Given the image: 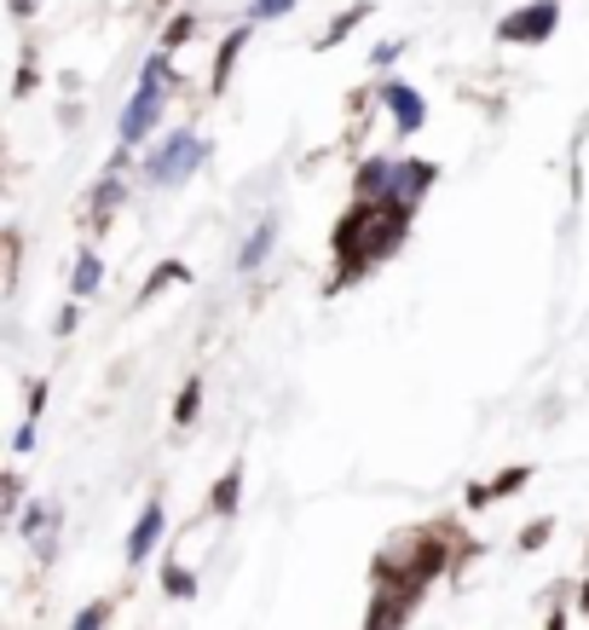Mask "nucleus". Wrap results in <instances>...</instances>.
Returning a JSON list of instances; mask_svg holds the SVG:
<instances>
[{"label": "nucleus", "instance_id": "2eb2a0df", "mask_svg": "<svg viewBox=\"0 0 589 630\" xmlns=\"http://www.w3.org/2000/svg\"><path fill=\"white\" fill-rule=\"evenodd\" d=\"M550 538H555V515H538V521H526V526H520L515 550H520V556H532V550H543Z\"/></svg>", "mask_w": 589, "mask_h": 630}, {"label": "nucleus", "instance_id": "423d86ee", "mask_svg": "<svg viewBox=\"0 0 589 630\" xmlns=\"http://www.w3.org/2000/svg\"><path fill=\"white\" fill-rule=\"evenodd\" d=\"M416 614V596H399V591H376L370 596V614H364V630H404V619Z\"/></svg>", "mask_w": 589, "mask_h": 630}, {"label": "nucleus", "instance_id": "0eeeda50", "mask_svg": "<svg viewBox=\"0 0 589 630\" xmlns=\"http://www.w3.org/2000/svg\"><path fill=\"white\" fill-rule=\"evenodd\" d=\"M434 179H439V162H399V174H393V197H399V202H411V209H422V197L434 191Z\"/></svg>", "mask_w": 589, "mask_h": 630}, {"label": "nucleus", "instance_id": "6ab92c4d", "mask_svg": "<svg viewBox=\"0 0 589 630\" xmlns=\"http://www.w3.org/2000/svg\"><path fill=\"white\" fill-rule=\"evenodd\" d=\"M197 35V12H179V18H168V30H162V47H186V40Z\"/></svg>", "mask_w": 589, "mask_h": 630}, {"label": "nucleus", "instance_id": "6e6552de", "mask_svg": "<svg viewBox=\"0 0 589 630\" xmlns=\"http://www.w3.org/2000/svg\"><path fill=\"white\" fill-rule=\"evenodd\" d=\"M526 480H532V469H526V463H515V469H497L492 480L469 486V510H485V503H497V498H515Z\"/></svg>", "mask_w": 589, "mask_h": 630}, {"label": "nucleus", "instance_id": "f257e3e1", "mask_svg": "<svg viewBox=\"0 0 589 630\" xmlns=\"http://www.w3.org/2000/svg\"><path fill=\"white\" fill-rule=\"evenodd\" d=\"M179 88L174 70H168V58H151L145 75H139V93L128 98V110H121V151H133V145H145L151 128H156V116L162 105H168V93Z\"/></svg>", "mask_w": 589, "mask_h": 630}, {"label": "nucleus", "instance_id": "9d476101", "mask_svg": "<svg viewBox=\"0 0 589 630\" xmlns=\"http://www.w3.org/2000/svg\"><path fill=\"white\" fill-rule=\"evenodd\" d=\"M156 538H162V503H145V515H139L133 533H128V561L139 567V561L156 550Z\"/></svg>", "mask_w": 589, "mask_h": 630}, {"label": "nucleus", "instance_id": "39448f33", "mask_svg": "<svg viewBox=\"0 0 589 630\" xmlns=\"http://www.w3.org/2000/svg\"><path fill=\"white\" fill-rule=\"evenodd\" d=\"M393 174H399V162H388V156H364L358 168H353V202H381V197H393Z\"/></svg>", "mask_w": 589, "mask_h": 630}, {"label": "nucleus", "instance_id": "4468645a", "mask_svg": "<svg viewBox=\"0 0 589 630\" xmlns=\"http://www.w3.org/2000/svg\"><path fill=\"white\" fill-rule=\"evenodd\" d=\"M272 237H278V220H260V232H255L249 243H243V255H237V267H243V272H255V267H260V260H267V255H272Z\"/></svg>", "mask_w": 589, "mask_h": 630}, {"label": "nucleus", "instance_id": "a878e982", "mask_svg": "<svg viewBox=\"0 0 589 630\" xmlns=\"http://www.w3.org/2000/svg\"><path fill=\"white\" fill-rule=\"evenodd\" d=\"M578 607H584V614H589V584H584V596H578Z\"/></svg>", "mask_w": 589, "mask_h": 630}, {"label": "nucleus", "instance_id": "9b49d317", "mask_svg": "<svg viewBox=\"0 0 589 630\" xmlns=\"http://www.w3.org/2000/svg\"><path fill=\"white\" fill-rule=\"evenodd\" d=\"M121 191H128V179H121V168H110L105 179H98V191L87 197V209H93V232H105V220H110V209L121 202Z\"/></svg>", "mask_w": 589, "mask_h": 630}, {"label": "nucleus", "instance_id": "7ed1b4c3", "mask_svg": "<svg viewBox=\"0 0 589 630\" xmlns=\"http://www.w3.org/2000/svg\"><path fill=\"white\" fill-rule=\"evenodd\" d=\"M555 30H561V0H532V7L503 18L497 40H509V47H538V40H555Z\"/></svg>", "mask_w": 589, "mask_h": 630}, {"label": "nucleus", "instance_id": "ddd939ff", "mask_svg": "<svg viewBox=\"0 0 589 630\" xmlns=\"http://www.w3.org/2000/svg\"><path fill=\"white\" fill-rule=\"evenodd\" d=\"M191 272H186V260H162V267L145 278V283H139V307H145V301H156L162 290H174V283H186Z\"/></svg>", "mask_w": 589, "mask_h": 630}, {"label": "nucleus", "instance_id": "f3484780", "mask_svg": "<svg viewBox=\"0 0 589 630\" xmlns=\"http://www.w3.org/2000/svg\"><path fill=\"white\" fill-rule=\"evenodd\" d=\"M197 411H202V376H191L186 388H179V399H174V422H179V429H191Z\"/></svg>", "mask_w": 589, "mask_h": 630}, {"label": "nucleus", "instance_id": "dca6fc26", "mask_svg": "<svg viewBox=\"0 0 589 630\" xmlns=\"http://www.w3.org/2000/svg\"><path fill=\"white\" fill-rule=\"evenodd\" d=\"M162 591H168L174 602H191L197 596V573H191V567H179V561H168V567H162Z\"/></svg>", "mask_w": 589, "mask_h": 630}, {"label": "nucleus", "instance_id": "412c9836", "mask_svg": "<svg viewBox=\"0 0 589 630\" xmlns=\"http://www.w3.org/2000/svg\"><path fill=\"white\" fill-rule=\"evenodd\" d=\"M105 619H110V602H93V607H81V614H75L70 630H105Z\"/></svg>", "mask_w": 589, "mask_h": 630}, {"label": "nucleus", "instance_id": "b1692460", "mask_svg": "<svg viewBox=\"0 0 589 630\" xmlns=\"http://www.w3.org/2000/svg\"><path fill=\"white\" fill-rule=\"evenodd\" d=\"M35 7H40V0H12V18H30Z\"/></svg>", "mask_w": 589, "mask_h": 630}, {"label": "nucleus", "instance_id": "20e7f679", "mask_svg": "<svg viewBox=\"0 0 589 630\" xmlns=\"http://www.w3.org/2000/svg\"><path fill=\"white\" fill-rule=\"evenodd\" d=\"M376 98L393 110V128H399V133H416L422 121H428V105H422V93H416V88H404V81H381Z\"/></svg>", "mask_w": 589, "mask_h": 630}, {"label": "nucleus", "instance_id": "5701e85b", "mask_svg": "<svg viewBox=\"0 0 589 630\" xmlns=\"http://www.w3.org/2000/svg\"><path fill=\"white\" fill-rule=\"evenodd\" d=\"M17 498H24V480H17V469L7 475V510H17Z\"/></svg>", "mask_w": 589, "mask_h": 630}, {"label": "nucleus", "instance_id": "4be33fe9", "mask_svg": "<svg viewBox=\"0 0 589 630\" xmlns=\"http://www.w3.org/2000/svg\"><path fill=\"white\" fill-rule=\"evenodd\" d=\"M283 12H295V0H255L249 18H283Z\"/></svg>", "mask_w": 589, "mask_h": 630}, {"label": "nucleus", "instance_id": "1a4fd4ad", "mask_svg": "<svg viewBox=\"0 0 589 630\" xmlns=\"http://www.w3.org/2000/svg\"><path fill=\"white\" fill-rule=\"evenodd\" d=\"M243 47H249V24H243V30H232L226 40H220V52H214V70H209V93H226V88H232V70H237Z\"/></svg>", "mask_w": 589, "mask_h": 630}, {"label": "nucleus", "instance_id": "a211bd4d", "mask_svg": "<svg viewBox=\"0 0 589 630\" xmlns=\"http://www.w3.org/2000/svg\"><path fill=\"white\" fill-rule=\"evenodd\" d=\"M358 18H370V0H358V7H347V12H341L335 24L323 30V40H318V47H341V40H347V30L358 24Z\"/></svg>", "mask_w": 589, "mask_h": 630}, {"label": "nucleus", "instance_id": "f03ea898", "mask_svg": "<svg viewBox=\"0 0 589 630\" xmlns=\"http://www.w3.org/2000/svg\"><path fill=\"white\" fill-rule=\"evenodd\" d=\"M202 162H209V139L202 133H174L162 151L145 156V179L151 186H174V179H191Z\"/></svg>", "mask_w": 589, "mask_h": 630}, {"label": "nucleus", "instance_id": "aec40b11", "mask_svg": "<svg viewBox=\"0 0 589 630\" xmlns=\"http://www.w3.org/2000/svg\"><path fill=\"white\" fill-rule=\"evenodd\" d=\"M98 272H105V267H98V255H81V260H75V283H70V290H75V301L98 290Z\"/></svg>", "mask_w": 589, "mask_h": 630}, {"label": "nucleus", "instance_id": "393cba45", "mask_svg": "<svg viewBox=\"0 0 589 630\" xmlns=\"http://www.w3.org/2000/svg\"><path fill=\"white\" fill-rule=\"evenodd\" d=\"M543 630H566V614H561V607H555V614H550V625H543Z\"/></svg>", "mask_w": 589, "mask_h": 630}, {"label": "nucleus", "instance_id": "f8f14e48", "mask_svg": "<svg viewBox=\"0 0 589 630\" xmlns=\"http://www.w3.org/2000/svg\"><path fill=\"white\" fill-rule=\"evenodd\" d=\"M237 498H243V463H232V469L214 480V492H209V515H237Z\"/></svg>", "mask_w": 589, "mask_h": 630}]
</instances>
